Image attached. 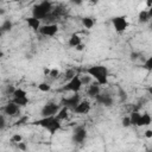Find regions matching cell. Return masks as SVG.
<instances>
[{"label": "cell", "instance_id": "6da1fadb", "mask_svg": "<svg viewBox=\"0 0 152 152\" xmlns=\"http://www.w3.org/2000/svg\"><path fill=\"white\" fill-rule=\"evenodd\" d=\"M86 72L89 76H91L96 81V83H99L100 86L108 84V75H109V72H108L107 66H104V65H91L86 70Z\"/></svg>", "mask_w": 152, "mask_h": 152}, {"label": "cell", "instance_id": "7a4b0ae2", "mask_svg": "<svg viewBox=\"0 0 152 152\" xmlns=\"http://www.w3.org/2000/svg\"><path fill=\"white\" fill-rule=\"evenodd\" d=\"M32 125H36V126H40L43 127L44 129H46L50 134H55L57 131L61 129L62 127V124H61V120L57 119V116H46V118H40L36 121L32 122Z\"/></svg>", "mask_w": 152, "mask_h": 152}, {"label": "cell", "instance_id": "3957f363", "mask_svg": "<svg viewBox=\"0 0 152 152\" xmlns=\"http://www.w3.org/2000/svg\"><path fill=\"white\" fill-rule=\"evenodd\" d=\"M53 11L52 8V4L50 1H42L39 4H36L32 8V17L37 18V19H45L48 18L51 12Z\"/></svg>", "mask_w": 152, "mask_h": 152}, {"label": "cell", "instance_id": "277c9868", "mask_svg": "<svg viewBox=\"0 0 152 152\" xmlns=\"http://www.w3.org/2000/svg\"><path fill=\"white\" fill-rule=\"evenodd\" d=\"M61 107H62L61 104H57V103H55V102H48V103H45V104L42 107V110H40L42 118L56 116L57 113L59 112Z\"/></svg>", "mask_w": 152, "mask_h": 152}, {"label": "cell", "instance_id": "5b68a950", "mask_svg": "<svg viewBox=\"0 0 152 152\" xmlns=\"http://www.w3.org/2000/svg\"><path fill=\"white\" fill-rule=\"evenodd\" d=\"M82 81H81V76L80 75H76V76H74L70 81H68L66 82V84L63 87V90H68V91H72L74 94L75 93H78L80 90H81V88H82Z\"/></svg>", "mask_w": 152, "mask_h": 152}, {"label": "cell", "instance_id": "8992f818", "mask_svg": "<svg viewBox=\"0 0 152 152\" xmlns=\"http://www.w3.org/2000/svg\"><path fill=\"white\" fill-rule=\"evenodd\" d=\"M81 101H82V100H81L80 94H78V93H75V94L71 95V96L63 97V99L61 100V104H62V107H66V108L74 110V109L78 106V103H80Z\"/></svg>", "mask_w": 152, "mask_h": 152}, {"label": "cell", "instance_id": "52a82bcc", "mask_svg": "<svg viewBox=\"0 0 152 152\" xmlns=\"http://www.w3.org/2000/svg\"><path fill=\"white\" fill-rule=\"evenodd\" d=\"M112 24L114 26V30L118 33H124L126 28L128 27V21L125 15H116L112 19Z\"/></svg>", "mask_w": 152, "mask_h": 152}, {"label": "cell", "instance_id": "ba28073f", "mask_svg": "<svg viewBox=\"0 0 152 152\" xmlns=\"http://www.w3.org/2000/svg\"><path fill=\"white\" fill-rule=\"evenodd\" d=\"M87 139V129L84 126H77L72 132V141L75 144H82Z\"/></svg>", "mask_w": 152, "mask_h": 152}, {"label": "cell", "instance_id": "9c48e42d", "mask_svg": "<svg viewBox=\"0 0 152 152\" xmlns=\"http://www.w3.org/2000/svg\"><path fill=\"white\" fill-rule=\"evenodd\" d=\"M38 32L45 37H53L58 32V26H57V24H52V23L46 24V25H42V27L39 28Z\"/></svg>", "mask_w": 152, "mask_h": 152}, {"label": "cell", "instance_id": "30bf717a", "mask_svg": "<svg viewBox=\"0 0 152 152\" xmlns=\"http://www.w3.org/2000/svg\"><path fill=\"white\" fill-rule=\"evenodd\" d=\"M2 112H4V114H6L8 116H15V115L20 114V107L18 104H15L14 102L10 101L7 104H5L2 107Z\"/></svg>", "mask_w": 152, "mask_h": 152}, {"label": "cell", "instance_id": "8fae6325", "mask_svg": "<svg viewBox=\"0 0 152 152\" xmlns=\"http://www.w3.org/2000/svg\"><path fill=\"white\" fill-rule=\"evenodd\" d=\"M95 101L101 104V106H104V107H110L113 104V97L112 95H109L108 93H100L96 97H95Z\"/></svg>", "mask_w": 152, "mask_h": 152}, {"label": "cell", "instance_id": "7c38bea8", "mask_svg": "<svg viewBox=\"0 0 152 152\" xmlns=\"http://www.w3.org/2000/svg\"><path fill=\"white\" fill-rule=\"evenodd\" d=\"M90 109H91L90 102H89L88 100H82V101L78 103V106L74 109V112H75L76 114H88V113L90 112Z\"/></svg>", "mask_w": 152, "mask_h": 152}, {"label": "cell", "instance_id": "4fadbf2b", "mask_svg": "<svg viewBox=\"0 0 152 152\" xmlns=\"http://www.w3.org/2000/svg\"><path fill=\"white\" fill-rule=\"evenodd\" d=\"M101 93V88H100V84L99 83H91V84H89V87H88V90H87V94H88V96H90V97H93V99H95L99 94Z\"/></svg>", "mask_w": 152, "mask_h": 152}, {"label": "cell", "instance_id": "5bb4252c", "mask_svg": "<svg viewBox=\"0 0 152 152\" xmlns=\"http://www.w3.org/2000/svg\"><path fill=\"white\" fill-rule=\"evenodd\" d=\"M26 23H27V25H28L32 30H34V31H39V28L42 27L40 20L37 19V18H34V17H28V18H26Z\"/></svg>", "mask_w": 152, "mask_h": 152}, {"label": "cell", "instance_id": "9a60e30c", "mask_svg": "<svg viewBox=\"0 0 152 152\" xmlns=\"http://www.w3.org/2000/svg\"><path fill=\"white\" fill-rule=\"evenodd\" d=\"M68 44H69V46H71V48H75V49H76L78 45H81V44H82V39H81V37H80L77 33H72V34L70 36V38H69Z\"/></svg>", "mask_w": 152, "mask_h": 152}, {"label": "cell", "instance_id": "2e32d148", "mask_svg": "<svg viewBox=\"0 0 152 152\" xmlns=\"http://www.w3.org/2000/svg\"><path fill=\"white\" fill-rule=\"evenodd\" d=\"M151 122H152V118H151V115H150L148 113H144V114H141V116H140V120H139L138 127L148 126Z\"/></svg>", "mask_w": 152, "mask_h": 152}, {"label": "cell", "instance_id": "e0dca14e", "mask_svg": "<svg viewBox=\"0 0 152 152\" xmlns=\"http://www.w3.org/2000/svg\"><path fill=\"white\" fill-rule=\"evenodd\" d=\"M150 19H151V18H150V15H148L147 10H141V11L139 12V14H138V21H139V23L145 24V23H147Z\"/></svg>", "mask_w": 152, "mask_h": 152}, {"label": "cell", "instance_id": "ac0fdd59", "mask_svg": "<svg viewBox=\"0 0 152 152\" xmlns=\"http://www.w3.org/2000/svg\"><path fill=\"white\" fill-rule=\"evenodd\" d=\"M12 27H13V23H12L10 19L4 20V21H2V24H1V26H0L1 33H5V32L11 31V30H12Z\"/></svg>", "mask_w": 152, "mask_h": 152}, {"label": "cell", "instance_id": "d6986e66", "mask_svg": "<svg viewBox=\"0 0 152 152\" xmlns=\"http://www.w3.org/2000/svg\"><path fill=\"white\" fill-rule=\"evenodd\" d=\"M128 116H129V120H131V125H132V126H138L141 114H140L139 112H132Z\"/></svg>", "mask_w": 152, "mask_h": 152}, {"label": "cell", "instance_id": "ffe728a7", "mask_svg": "<svg viewBox=\"0 0 152 152\" xmlns=\"http://www.w3.org/2000/svg\"><path fill=\"white\" fill-rule=\"evenodd\" d=\"M56 116H57V119H59L61 121L68 119V116H69V108H66V107H61V109H59V112L57 113Z\"/></svg>", "mask_w": 152, "mask_h": 152}, {"label": "cell", "instance_id": "44dd1931", "mask_svg": "<svg viewBox=\"0 0 152 152\" xmlns=\"http://www.w3.org/2000/svg\"><path fill=\"white\" fill-rule=\"evenodd\" d=\"M12 102H14L15 104H18L19 107H25V106H27L30 103V100H28V97H20V99L13 97L12 99Z\"/></svg>", "mask_w": 152, "mask_h": 152}, {"label": "cell", "instance_id": "7402d4cb", "mask_svg": "<svg viewBox=\"0 0 152 152\" xmlns=\"http://www.w3.org/2000/svg\"><path fill=\"white\" fill-rule=\"evenodd\" d=\"M94 24H95V21H94V19L91 17H84V18H82V25L86 28H91L94 26Z\"/></svg>", "mask_w": 152, "mask_h": 152}, {"label": "cell", "instance_id": "603a6c76", "mask_svg": "<svg viewBox=\"0 0 152 152\" xmlns=\"http://www.w3.org/2000/svg\"><path fill=\"white\" fill-rule=\"evenodd\" d=\"M13 97L15 99H20V97H27V93L26 90H24L23 88H17L14 94H13Z\"/></svg>", "mask_w": 152, "mask_h": 152}, {"label": "cell", "instance_id": "cb8c5ba5", "mask_svg": "<svg viewBox=\"0 0 152 152\" xmlns=\"http://www.w3.org/2000/svg\"><path fill=\"white\" fill-rule=\"evenodd\" d=\"M38 89L40 91H43V93H48V91L51 90V86L49 83H46V82H42V83L38 84Z\"/></svg>", "mask_w": 152, "mask_h": 152}, {"label": "cell", "instance_id": "d4e9b609", "mask_svg": "<svg viewBox=\"0 0 152 152\" xmlns=\"http://www.w3.org/2000/svg\"><path fill=\"white\" fill-rule=\"evenodd\" d=\"M142 68L144 69H146V70H148V71H152V55L144 62V65H142Z\"/></svg>", "mask_w": 152, "mask_h": 152}, {"label": "cell", "instance_id": "484cf974", "mask_svg": "<svg viewBox=\"0 0 152 152\" xmlns=\"http://www.w3.org/2000/svg\"><path fill=\"white\" fill-rule=\"evenodd\" d=\"M11 141H12V142H14V144H19V142H21V141H23V137H21L19 133L13 134V135L11 137Z\"/></svg>", "mask_w": 152, "mask_h": 152}, {"label": "cell", "instance_id": "4316f807", "mask_svg": "<svg viewBox=\"0 0 152 152\" xmlns=\"http://www.w3.org/2000/svg\"><path fill=\"white\" fill-rule=\"evenodd\" d=\"M59 74H61V72H59V70H58L57 68H52L51 71H50V75H49V76H50L51 78H57V77L59 76Z\"/></svg>", "mask_w": 152, "mask_h": 152}, {"label": "cell", "instance_id": "83f0119b", "mask_svg": "<svg viewBox=\"0 0 152 152\" xmlns=\"http://www.w3.org/2000/svg\"><path fill=\"white\" fill-rule=\"evenodd\" d=\"M121 125H122V127H125V128H127V127L132 126V125H131V120H129V116H125V118L121 120Z\"/></svg>", "mask_w": 152, "mask_h": 152}, {"label": "cell", "instance_id": "f1b7e54d", "mask_svg": "<svg viewBox=\"0 0 152 152\" xmlns=\"http://www.w3.org/2000/svg\"><path fill=\"white\" fill-rule=\"evenodd\" d=\"M77 74H75V71L72 70V69H69L66 72H65V80H68V81H70L74 76H76Z\"/></svg>", "mask_w": 152, "mask_h": 152}, {"label": "cell", "instance_id": "f546056e", "mask_svg": "<svg viewBox=\"0 0 152 152\" xmlns=\"http://www.w3.org/2000/svg\"><path fill=\"white\" fill-rule=\"evenodd\" d=\"M91 76H89V75H84L83 77H81V81H82V84H91L90 83V81H91Z\"/></svg>", "mask_w": 152, "mask_h": 152}, {"label": "cell", "instance_id": "4dcf8cb0", "mask_svg": "<svg viewBox=\"0 0 152 152\" xmlns=\"http://www.w3.org/2000/svg\"><path fill=\"white\" fill-rule=\"evenodd\" d=\"M15 89H17V88H14L13 86L8 84V86L6 87V90H5V91H6V94H7V95H13V94H14V91H15Z\"/></svg>", "mask_w": 152, "mask_h": 152}, {"label": "cell", "instance_id": "1f68e13d", "mask_svg": "<svg viewBox=\"0 0 152 152\" xmlns=\"http://www.w3.org/2000/svg\"><path fill=\"white\" fill-rule=\"evenodd\" d=\"M139 56H140V53L139 52H131V55H129V57H131V59L132 61H137L138 58H139Z\"/></svg>", "mask_w": 152, "mask_h": 152}, {"label": "cell", "instance_id": "d6a6232c", "mask_svg": "<svg viewBox=\"0 0 152 152\" xmlns=\"http://www.w3.org/2000/svg\"><path fill=\"white\" fill-rule=\"evenodd\" d=\"M5 125H6V121H5V116L2 114V115H0V129H4Z\"/></svg>", "mask_w": 152, "mask_h": 152}, {"label": "cell", "instance_id": "836d02e7", "mask_svg": "<svg viewBox=\"0 0 152 152\" xmlns=\"http://www.w3.org/2000/svg\"><path fill=\"white\" fill-rule=\"evenodd\" d=\"M17 147L19 148V150H21V151H26V144L25 142H19V144H17Z\"/></svg>", "mask_w": 152, "mask_h": 152}, {"label": "cell", "instance_id": "e575fe53", "mask_svg": "<svg viewBox=\"0 0 152 152\" xmlns=\"http://www.w3.org/2000/svg\"><path fill=\"white\" fill-rule=\"evenodd\" d=\"M120 99L121 100H126L127 99V93L125 90H122V89H120Z\"/></svg>", "mask_w": 152, "mask_h": 152}, {"label": "cell", "instance_id": "d590c367", "mask_svg": "<svg viewBox=\"0 0 152 152\" xmlns=\"http://www.w3.org/2000/svg\"><path fill=\"white\" fill-rule=\"evenodd\" d=\"M145 137L146 138H152V129H146L145 131Z\"/></svg>", "mask_w": 152, "mask_h": 152}, {"label": "cell", "instance_id": "8d00e7d4", "mask_svg": "<svg viewBox=\"0 0 152 152\" xmlns=\"http://www.w3.org/2000/svg\"><path fill=\"white\" fill-rule=\"evenodd\" d=\"M146 90H147V93L151 95V97H152V86H148L147 88H146Z\"/></svg>", "mask_w": 152, "mask_h": 152}, {"label": "cell", "instance_id": "74e56055", "mask_svg": "<svg viewBox=\"0 0 152 152\" xmlns=\"http://www.w3.org/2000/svg\"><path fill=\"white\" fill-rule=\"evenodd\" d=\"M50 71H51V69H48V68H44V75H50Z\"/></svg>", "mask_w": 152, "mask_h": 152}, {"label": "cell", "instance_id": "f35d334b", "mask_svg": "<svg viewBox=\"0 0 152 152\" xmlns=\"http://www.w3.org/2000/svg\"><path fill=\"white\" fill-rule=\"evenodd\" d=\"M147 12H148V15H150V18H152V4H151V6L148 7Z\"/></svg>", "mask_w": 152, "mask_h": 152}, {"label": "cell", "instance_id": "ab89813d", "mask_svg": "<svg viewBox=\"0 0 152 152\" xmlns=\"http://www.w3.org/2000/svg\"><path fill=\"white\" fill-rule=\"evenodd\" d=\"M83 48H84V45H83V44H81V45H78V46L76 48V50H77V51H82V50H83Z\"/></svg>", "mask_w": 152, "mask_h": 152}]
</instances>
